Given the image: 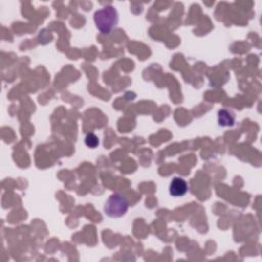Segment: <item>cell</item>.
Instances as JSON below:
<instances>
[{"instance_id":"6da1fadb","label":"cell","mask_w":262,"mask_h":262,"mask_svg":"<svg viewBox=\"0 0 262 262\" xmlns=\"http://www.w3.org/2000/svg\"><path fill=\"white\" fill-rule=\"evenodd\" d=\"M94 23L102 33L111 32L118 24V13L114 6L108 5L94 14Z\"/></svg>"},{"instance_id":"7a4b0ae2","label":"cell","mask_w":262,"mask_h":262,"mask_svg":"<svg viewBox=\"0 0 262 262\" xmlns=\"http://www.w3.org/2000/svg\"><path fill=\"white\" fill-rule=\"evenodd\" d=\"M104 210L105 213L111 218L122 217L128 210V203L121 195L114 194L107 200Z\"/></svg>"},{"instance_id":"3957f363","label":"cell","mask_w":262,"mask_h":262,"mask_svg":"<svg viewBox=\"0 0 262 262\" xmlns=\"http://www.w3.org/2000/svg\"><path fill=\"white\" fill-rule=\"evenodd\" d=\"M188 183L183 178L174 177L169 184V193L173 196H182L188 192Z\"/></svg>"},{"instance_id":"277c9868","label":"cell","mask_w":262,"mask_h":262,"mask_svg":"<svg viewBox=\"0 0 262 262\" xmlns=\"http://www.w3.org/2000/svg\"><path fill=\"white\" fill-rule=\"evenodd\" d=\"M218 124L219 126H233L235 124V115L233 112L225 110H220L218 112Z\"/></svg>"},{"instance_id":"5b68a950","label":"cell","mask_w":262,"mask_h":262,"mask_svg":"<svg viewBox=\"0 0 262 262\" xmlns=\"http://www.w3.org/2000/svg\"><path fill=\"white\" fill-rule=\"evenodd\" d=\"M85 145L91 149H95L98 145H100V140H98L95 134L88 133L85 136Z\"/></svg>"}]
</instances>
